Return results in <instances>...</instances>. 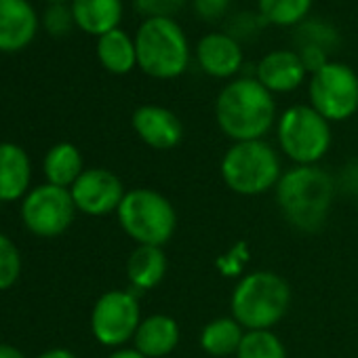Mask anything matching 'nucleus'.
<instances>
[{
	"mask_svg": "<svg viewBox=\"0 0 358 358\" xmlns=\"http://www.w3.org/2000/svg\"><path fill=\"white\" fill-rule=\"evenodd\" d=\"M335 192V177L318 164H293L289 171L282 173L278 186L274 188L276 205L282 220L291 228L306 234H314L327 224Z\"/></svg>",
	"mask_w": 358,
	"mask_h": 358,
	"instance_id": "nucleus-1",
	"label": "nucleus"
},
{
	"mask_svg": "<svg viewBox=\"0 0 358 358\" xmlns=\"http://www.w3.org/2000/svg\"><path fill=\"white\" fill-rule=\"evenodd\" d=\"M215 120L232 143L264 139L278 120L274 95L255 76L234 78L215 99Z\"/></svg>",
	"mask_w": 358,
	"mask_h": 358,
	"instance_id": "nucleus-2",
	"label": "nucleus"
},
{
	"mask_svg": "<svg viewBox=\"0 0 358 358\" xmlns=\"http://www.w3.org/2000/svg\"><path fill=\"white\" fill-rule=\"evenodd\" d=\"M291 308L289 282L270 270H255L236 282L230 295V316H234L245 331L274 329Z\"/></svg>",
	"mask_w": 358,
	"mask_h": 358,
	"instance_id": "nucleus-3",
	"label": "nucleus"
},
{
	"mask_svg": "<svg viewBox=\"0 0 358 358\" xmlns=\"http://www.w3.org/2000/svg\"><path fill=\"white\" fill-rule=\"evenodd\" d=\"M224 184L238 196H262L274 190L282 177V162L266 139L232 143L220 162Z\"/></svg>",
	"mask_w": 358,
	"mask_h": 358,
	"instance_id": "nucleus-4",
	"label": "nucleus"
},
{
	"mask_svg": "<svg viewBox=\"0 0 358 358\" xmlns=\"http://www.w3.org/2000/svg\"><path fill=\"white\" fill-rule=\"evenodd\" d=\"M137 66L156 80L179 78L190 66V43L175 20H145L135 34Z\"/></svg>",
	"mask_w": 358,
	"mask_h": 358,
	"instance_id": "nucleus-5",
	"label": "nucleus"
},
{
	"mask_svg": "<svg viewBox=\"0 0 358 358\" xmlns=\"http://www.w3.org/2000/svg\"><path fill=\"white\" fill-rule=\"evenodd\" d=\"M118 224L137 245L164 247L177 230V213L171 201L152 190H129L116 211Z\"/></svg>",
	"mask_w": 358,
	"mask_h": 358,
	"instance_id": "nucleus-6",
	"label": "nucleus"
},
{
	"mask_svg": "<svg viewBox=\"0 0 358 358\" xmlns=\"http://www.w3.org/2000/svg\"><path fill=\"white\" fill-rule=\"evenodd\" d=\"M276 139L280 152L299 166L318 164L331 150V122L310 103L287 108L276 120Z\"/></svg>",
	"mask_w": 358,
	"mask_h": 358,
	"instance_id": "nucleus-7",
	"label": "nucleus"
},
{
	"mask_svg": "<svg viewBox=\"0 0 358 358\" xmlns=\"http://www.w3.org/2000/svg\"><path fill=\"white\" fill-rule=\"evenodd\" d=\"M310 106L329 122H343L358 112V74L339 62H329L310 76Z\"/></svg>",
	"mask_w": 358,
	"mask_h": 358,
	"instance_id": "nucleus-8",
	"label": "nucleus"
},
{
	"mask_svg": "<svg viewBox=\"0 0 358 358\" xmlns=\"http://www.w3.org/2000/svg\"><path fill=\"white\" fill-rule=\"evenodd\" d=\"M139 322V301L131 291L114 289L103 293L91 312V331L106 348H122L127 341H133Z\"/></svg>",
	"mask_w": 358,
	"mask_h": 358,
	"instance_id": "nucleus-9",
	"label": "nucleus"
},
{
	"mask_svg": "<svg viewBox=\"0 0 358 358\" xmlns=\"http://www.w3.org/2000/svg\"><path fill=\"white\" fill-rule=\"evenodd\" d=\"M74 199L68 188H59L53 184L34 188L24 205H22V220L30 232L43 238H53L64 234L76 213Z\"/></svg>",
	"mask_w": 358,
	"mask_h": 358,
	"instance_id": "nucleus-10",
	"label": "nucleus"
},
{
	"mask_svg": "<svg viewBox=\"0 0 358 358\" xmlns=\"http://www.w3.org/2000/svg\"><path fill=\"white\" fill-rule=\"evenodd\" d=\"M74 205L87 215H108L118 211L124 199V186L120 177L108 169H87L70 188Z\"/></svg>",
	"mask_w": 358,
	"mask_h": 358,
	"instance_id": "nucleus-11",
	"label": "nucleus"
},
{
	"mask_svg": "<svg viewBox=\"0 0 358 358\" xmlns=\"http://www.w3.org/2000/svg\"><path fill=\"white\" fill-rule=\"evenodd\" d=\"M131 124L137 137L152 150H173L184 139V122L164 106H139L131 116Z\"/></svg>",
	"mask_w": 358,
	"mask_h": 358,
	"instance_id": "nucleus-12",
	"label": "nucleus"
},
{
	"mask_svg": "<svg viewBox=\"0 0 358 358\" xmlns=\"http://www.w3.org/2000/svg\"><path fill=\"white\" fill-rule=\"evenodd\" d=\"M243 47L228 32H209L196 45V62L211 78H234L243 68Z\"/></svg>",
	"mask_w": 358,
	"mask_h": 358,
	"instance_id": "nucleus-13",
	"label": "nucleus"
},
{
	"mask_svg": "<svg viewBox=\"0 0 358 358\" xmlns=\"http://www.w3.org/2000/svg\"><path fill=\"white\" fill-rule=\"evenodd\" d=\"M306 68L299 59L297 51L276 49L266 53L255 68V78L274 95V93H291L299 89L306 80Z\"/></svg>",
	"mask_w": 358,
	"mask_h": 358,
	"instance_id": "nucleus-14",
	"label": "nucleus"
},
{
	"mask_svg": "<svg viewBox=\"0 0 358 358\" xmlns=\"http://www.w3.org/2000/svg\"><path fill=\"white\" fill-rule=\"evenodd\" d=\"M38 30V17L28 0H0V51H22Z\"/></svg>",
	"mask_w": 358,
	"mask_h": 358,
	"instance_id": "nucleus-15",
	"label": "nucleus"
},
{
	"mask_svg": "<svg viewBox=\"0 0 358 358\" xmlns=\"http://www.w3.org/2000/svg\"><path fill=\"white\" fill-rule=\"evenodd\" d=\"M182 339V331L173 316L169 314H150L141 318L137 333L133 337V348L145 358H164Z\"/></svg>",
	"mask_w": 358,
	"mask_h": 358,
	"instance_id": "nucleus-16",
	"label": "nucleus"
},
{
	"mask_svg": "<svg viewBox=\"0 0 358 358\" xmlns=\"http://www.w3.org/2000/svg\"><path fill=\"white\" fill-rule=\"evenodd\" d=\"M74 24L93 36H103L120 26L122 0H72Z\"/></svg>",
	"mask_w": 358,
	"mask_h": 358,
	"instance_id": "nucleus-17",
	"label": "nucleus"
},
{
	"mask_svg": "<svg viewBox=\"0 0 358 358\" xmlns=\"http://www.w3.org/2000/svg\"><path fill=\"white\" fill-rule=\"evenodd\" d=\"M166 268H169V259L162 247L137 245V249L129 255L127 276L133 289L152 291L164 280Z\"/></svg>",
	"mask_w": 358,
	"mask_h": 358,
	"instance_id": "nucleus-18",
	"label": "nucleus"
},
{
	"mask_svg": "<svg viewBox=\"0 0 358 358\" xmlns=\"http://www.w3.org/2000/svg\"><path fill=\"white\" fill-rule=\"evenodd\" d=\"M30 184V160L24 148L0 143V201H17Z\"/></svg>",
	"mask_w": 358,
	"mask_h": 358,
	"instance_id": "nucleus-19",
	"label": "nucleus"
},
{
	"mask_svg": "<svg viewBox=\"0 0 358 358\" xmlns=\"http://www.w3.org/2000/svg\"><path fill=\"white\" fill-rule=\"evenodd\" d=\"M245 329L234 316H220L209 320L199 337L201 350L209 354L211 358H226L236 356L241 341L245 337Z\"/></svg>",
	"mask_w": 358,
	"mask_h": 358,
	"instance_id": "nucleus-20",
	"label": "nucleus"
},
{
	"mask_svg": "<svg viewBox=\"0 0 358 358\" xmlns=\"http://www.w3.org/2000/svg\"><path fill=\"white\" fill-rule=\"evenodd\" d=\"M97 59L112 74H129L137 66L135 38L120 28L97 38Z\"/></svg>",
	"mask_w": 358,
	"mask_h": 358,
	"instance_id": "nucleus-21",
	"label": "nucleus"
},
{
	"mask_svg": "<svg viewBox=\"0 0 358 358\" xmlns=\"http://www.w3.org/2000/svg\"><path fill=\"white\" fill-rule=\"evenodd\" d=\"M83 156L80 150L72 143H57L45 156V175L49 184L59 188H72L76 179L83 175Z\"/></svg>",
	"mask_w": 358,
	"mask_h": 358,
	"instance_id": "nucleus-22",
	"label": "nucleus"
},
{
	"mask_svg": "<svg viewBox=\"0 0 358 358\" xmlns=\"http://www.w3.org/2000/svg\"><path fill=\"white\" fill-rule=\"evenodd\" d=\"M312 9V0H257L259 17L266 24L278 28H291L303 24Z\"/></svg>",
	"mask_w": 358,
	"mask_h": 358,
	"instance_id": "nucleus-23",
	"label": "nucleus"
},
{
	"mask_svg": "<svg viewBox=\"0 0 358 358\" xmlns=\"http://www.w3.org/2000/svg\"><path fill=\"white\" fill-rule=\"evenodd\" d=\"M236 358H289L282 339L272 331H247Z\"/></svg>",
	"mask_w": 358,
	"mask_h": 358,
	"instance_id": "nucleus-24",
	"label": "nucleus"
},
{
	"mask_svg": "<svg viewBox=\"0 0 358 358\" xmlns=\"http://www.w3.org/2000/svg\"><path fill=\"white\" fill-rule=\"evenodd\" d=\"M22 272V257L17 247L7 238L5 234H0V291L9 289Z\"/></svg>",
	"mask_w": 358,
	"mask_h": 358,
	"instance_id": "nucleus-25",
	"label": "nucleus"
},
{
	"mask_svg": "<svg viewBox=\"0 0 358 358\" xmlns=\"http://www.w3.org/2000/svg\"><path fill=\"white\" fill-rule=\"evenodd\" d=\"M297 38H299V45H318L322 49H329L337 41V32L329 24H322V22H303L299 24Z\"/></svg>",
	"mask_w": 358,
	"mask_h": 358,
	"instance_id": "nucleus-26",
	"label": "nucleus"
},
{
	"mask_svg": "<svg viewBox=\"0 0 358 358\" xmlns=\"http://www.w3.org/2000/svg\"><path fill=\"white\" fill-rule=\"evenodd\" d=\"M133 3H135L137 13H141L145 20H152V17L173 20L184 9L186 0H133Z\"/></svg>",
	"mask_w": 358,
	"mask_h": 358,
	"instance_id": "nucleus-27",
	"label": "nucleus"
},
{
	"mask_svg": "<svg viewBox=\"0 0 358 358\" xmlns=\"http://www.w3.org/2000/svg\"><path fill=\"white\" fill-rule=\"evenodd\" d=\"M249 259V251H247V243H238L234 245L226 255H222L217 259V268L222 270L224 276H238L245 268Z\"/></svg>",
	"mask_w": 358,
	"mask_h": 358,
	"instance_id": "nucleus-28",
	"label": "nucleus"
},
{
	"mask_svg": "<svg viewBox=\"0 0 358 358\" xmlns=\"http://www.w3.org/2000/svg\"><path fill=\"white\" fill-rule=\"evenodd\" d=\"M74 24V15L72 9H68L66 5H51V9L45 15V26L51 34H66Z\"/></svg>",
	"mask_w": 358,
	"mask_h": 358,
	"instance_id": "nucleus-29",
	"label": "nucleus"
},
{
	"mask_svg": "<svg viewBox=\"0 0 358 358\" xmlns=\"http://www.w3.org/2000/svg\"><path fill=\"white\" fill-rule=\"evenodd\" d=\"M297 53H299V59H301V64H303V68H306V72H308L310 76H312L314 72H318L322 66L329 64V59H327V49H322V47H318V45H299Z\"/></svg>",
	"mask_w": 358,
	"mask_h": 358,
	"instance_id": "nucleus-30",
	"label": "nucleus"
},
{
	"mask_svg": "<svg viewBox=\"0 0 358 358\" xmlns=\"http://www.w3.org/2000/svg\"><path fill=\"white\" fill-rule=\"evenodd\" d=\"M230 9V0H194V13L203 22H217Z\"/></svg>",
	"mask_w": 358,
	"mask_h": 358,
	"instance_id": "nucleus-31",
	"label": "nucleus"
},
{
	"mask_svg": "<svg viewBox=\"0 0 358 358\" xmlns=\"http://www.w3.org/2000/svg\"><path fill=\"white\" fill-rule=\"evenodd\" d=\"M38 358H78L74 352H70V350H66V348H55V350H47V352H43Z\"/></svg>",
	"mask_w": 358,
	"mask_h": 358,
	"instance_id": "nucleus-32",
	"label": "nucleus"
},
{
	"mask_svg": "<svg viewBox=\"0 0 358 358\" xmlns=\"http://www.w3.org/2000/svg\"><path fill=\"white\" fill-rule=\"evenodd\" d=\"M108 358H145L141 352H137L135 348H118L116 352H112Z\"/></svg>",
	"mask_w": 358,
	"mask_h": 358,
	"instance_id": "nucleus-33",
	"label": "nucleus"
},
{
	"mask_svg": "<svg viewBox=\"0 0 358 358\" xmlns=\"http://www.w3.org/2000/svg\"><path fill=\"white\" fill-rule=\"evenodd\" d=\"M0 358H26L17 348L7 345V343H0Z\"/></svg>",
	"mask_w": 358,
	"mask_h": 358,
	"instance_id": "nucleus-34",
	"label": "nucleus"
},
{
	"mask_svg": "<svg viewBox=\"0 0 358 358\" xmlns=\"http://www.w3.org/2000/svg\"><path fill=\"white\" fill-rule=\"evenodd\" d=\"M53 5H64V0H51Z\"/></svg>",
	"mask_w": 358,
	"mask_h": 358,
	"instance_id": "nucleus-35",
	"label": "nucleus"
},
{
	"mask_svg": "<svg viewBox=\"0 0 358 358\" xmlns=\"http://www.w3.org/2000/svg\"><path fill=\"white\" fill-rule=\"evenodd\" d=\"M356 211H358V199H356Z\"/></svg>",
	"mask_w": 358,
	"mask_h": 358,
	"instance_id": "nucleus-36",
	"label": "nucleus"
}]
</instances>
